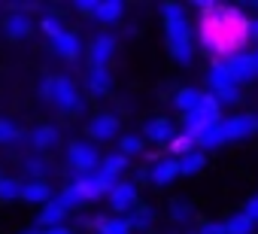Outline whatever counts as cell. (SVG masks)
Here are the masks:
<instances>
[{
	"label": "cell",
	"instance_id": "1",
	"mask_svg": "<svg viewBox=\"0 0 258 234\" xmlns=\"http://www.w3.org/2000/svg\"><path fill=\"white\" fill-rule=\"evenodd\" d=\"M164 28H167V43H170V55L176 61H191V28L182 16V7L179 4H164Z\"/></svg>",
	"mask_w": 258,
	"mask_h": 234
},
{
	"label": "cell",
	"instance_id": "2",
	"mask_svg": "<svg viewBox=\"0 0 258 234\" xmlns=\"http://www.w3.org/2000/svg\"><path fill=\"white\" fill-rule=\"evenodd\" d=\"M40 91H43V97H49L61 109H82V97H79L76 85L67 76H49V79H43Z\"/></svg>",
	"mask_w": 258,
	"mask_h": 234
},
{
	"label": "cell",
	"instance_id": "3",
	"mask_svg": "<svg viewBox=\"0 0 258 234\" xmlns=\"http://www.w3.org/2000/svg\"><path fill=\"white\" fill-rule=\"evenodd\" d=\"M67 158H70V164L79 177H88V173L97 170V149L91 143H70Z\"/></svg>",
	"mask_w": 258,
	"mask_h": 234
},
{
	"label": "cell",
	"instance_id": "4",
	"mask_svg": "<svg viewBox=\"0 0 258 234\" xmlns=\"http://www.w3.org/2000/svg\"><path fill=\"white\" fill-rule=\"evenodd\" d=\"M228 70H231V79H234V85H243V82H252L255 76H258V67H255V58L249 55V52H234L228 61Z\"/></svg>",
	"mask_w": 258,
	"mask_h": 234
},
{
	"label": "cell",
	"instance_id": "5",
	"mask_svg": "<svg viewBox=\"0 0 258 234\" xmlns=\"http://www.w3.org/2000/svg\"><path fill=\"white\" fill-rule=\"evenodd\" d=\"M255 115H231V119H222V134H225V143L228 140H240V137H249L255 134Z\"/></svg>",
	"mask_w": 258,
	"mask_h": 234
},
{
	"label": "cell",
	"instance_id": "6",
	"mask_svg": "<svg viewBox=\"0 0 258 234\" xmlns=\"http://www.w3.org/2000/svg\"><path fill=\"white\" fill-rule=\"evenodd\" d=\"M109 204H112V210H118V213L134 210V204H137V186H134V183H115L112 192H109Z\"/></svg>",
	"mask_w": 258,
	"mask_h": 234
},
{
	"label": "cell",
	"instance_id": "7",
	"mask_svg": "<svg viewBox=\"0 0 258 234\" xmlns=\"http://www.w3.org/2000/svg\"><path fill=\"white\" fill-rule=\"evenodd\" d=\"M115 131H118V119H115V115H109V112L94 115V119L88 122V134L94 140H109V137H115Z\"/></svg>",
	"mask_w": 258,
	"mask_h": 234
},
{
	"label": "cell",
	"instance_id": "8",
	"mask_svg": "<svg viewBox=\"0 0 258 234\" xmlns=\"http://www.w3.org/2000/svg\"><path fill=\"white\" fill-rule=\"evenodd\" d=\"M52 49H55L61 58H67V61H76V58L82 55V43H79V37H76L73 31H64L61 37H55V40H52Z\"/></svg>",
	"mask_w": 258,
	"mask_h": 234
},
{
	"label": "cell",
	"instance_id": "9",
	"mask_svg": "<svg viewBox=\"0 0 258 234\" xmlns=\"http://www.w3.org/2000/svg\"><path fill=\"white\" fill-rule=\"evenodd\" d=\"M112 52H115V40H112V37H97V40L88 46L91 67H106V61L112 58Z\"/></svg>",
	"mask_w": 258,
	"mask_h": 234
},
{
	"label": "cell",
	"instance_id": "10",
	"mask_svg": "<svg viewBox=\"0 0 258 234\" xmlns=\"http://www.w3.org/2000/svg\"><path fill=\"white\" fill-rule=\"evenodd\" d=\"M22 201L28 204H49L52 201V189L46 180H31V183H22Z\"/></svg>",
	"mask_w": 258,
	"mask_h": 234
},
{
	"label": "cell",
	"instance_id": "11",
	"mask_svg": "<svg viewBox=\"0 0 258 234\" xmlns=\"http://www.w3.org/2000/svg\"><path fill=\"white\" fill-rule=\"evenodd\" d=\"M146 137L155 140V143H167V146H170V140L176 137V128H173L170 119H152V122L146 125Z\"/></svg>",
	"mask_w": 258,
	"mask_h": 234
},
{
	"label": "cell",
	"instance_id": "12",
	"mask_svg": "<svg viewBox=\"0 0 258 234\" xmlns=\"http://www.w3.org/2000/svg\"><path fill=\"white\" fill-rule=\"evenodd\" d=\"M152 183H158V186H167V183H173L176 177H179V158H161L155 167H152Z\"/></svg>",
	"mask_w": 258,
	"mask_h": 234
},
{
	"label": "cell",
	"instance_id": "13",
	"mask_svg": "<svg viewBox=\"0 0 258 234\" xmlns=\"http://www.w3.org/2000/svg\"><path fill=\"white\" fill-rule=\"evenodd\" d=\"M64 219H67V210H64L58 201H49V204H43V210L37 213V222L43 225V231H46V228H58Z\"/></svg>",
	"mask_w": 258,
	"mask_h": 234
},
{
	"label": "cell",
	"instance_id": "14",
	"mask_svg": "<svg viewBox=\"0 0 258 234\" xmlns=\"http://www.w3.org/2000/svg\"><path fill=\"white\" fill-rule=\"evenodd\" d=\"M207 82H210V88H213V91L231 88V85H234V79H231V70H228V64H225V61H216V64L210 67V76H207Z\"/></svg>",
	"mask_w": 258,
	"mask_h": 234
},
{
	"label": "cell",
	"instance_id": "15",
	"mask_svg": "<svg viewBox=\"0 0 258 234\" xmlns=\"http://www.w3.org/2000/svg\"><path fill=\"white\" fill-rule=\"evenodd\" d=\"M213 125H219L216 119H207V115H201V112H188L185 115V131L182 134H188L191 140H198L207 128H213Z\"/></svg>",
	"mask_w": 258,
	"mask_h": 234
},
{
	"label": "cell",
	"instance_id": "16",
	"mask_svg": "<svg viewBox=\"0 0 258 234\" xmlns=\"http://www.w3.org/2000/svg\"><path fill=\"white\" fill-rule=\"evenodd\" d=\"M121 13H124V7L118 4V0H100V4H97V13H94V22L112 25V22L121 19Z\"/></svg>",
	"mask_w": 258,
	"mask_h": 234
},
{
	"label": "cell",
	"instance_id": "17",
	"mask_svg": "<svg viewBox=\"0 0 258 234\" xmlns=\"http://www.w3.org/2000/svg\"><path fill=\"white\" fill-rule=\"evenodd\" d=\"M55 143H58V128L40 125V128L31 131V146H37V149H52Z\"/></svg>",
	"mask_w": 258,
	"mask_h": 234
},
{
	"label": "cell",
	"instance_id": "18",
	"mask_svg": "<svg viewBox=\"0 0 258 234\" xmlns=\"http://www.w3.org/2000/svg\"><path fill=\"white\" fill-rule=\"evenodd\" d=\"M100 173H106V177H112V180H118L124 170H127V158L121 155V152H112V155H106L103 161H100V167H97Z\"/></svg>",
	"mask_w": 258,
	"mask_h": 234
},
{
	"label": "cell",
	"instance_id": "19",
	"mask_svg": "<svg viewBox=\"0 0 258 234\" xmlns=\"http://www.w3.org/2000/svg\"><path fill=\"white\" fill-rule=\"evenodd\" d=\"M204 164H207V158H204V152H188V155H182L179 158V177H195V173H201L204 170Z\"/></svg>",
	"mask_w": 258,
	"mask_h": 234
},
{
	"label": "cell",
	"instance_id": "20",
	"mask_svg": "<svg viewBox=\"0 0 258 234\" xmlns=\"http://www.w3.org/2000/svg\"><path fill=\"white\" fill-rule=\"evenodd\" d=\"M109 70L106 67H91V73H88V88H91V94H106L109 91Z\"/></svg>",
	"mask_w": 258,
	"mask_h": 234
},
{
	"label": "cell",
	"instance_id": "21",
	"mask_svg": "<svg viewBox=\"0 0 258 234\" xmlns=\"http://www.w3.org/2000/svg\"><path fill=\"white\" fill-rule=\"evenodd\" d=\"M195 112L207 115V119L222 122V103L216 100V94H213V91H210V94H204V91H201V103H198V109H195Z\"/></svg>",
	"mask_w": 258,
	"mask_h": 234
},
{
	"label": "cell",
	"instance_id": "22",
	"mask_svg": "<svg viewBox=\"0 0 258 234\" xmlns=\"http://www.w3.org/2000/svg\"><path fill=\"white\" fill-rule=\"evenodd\" d=\"M31 28H34V22H31L25 13H16V16L7 19V34H10V37H28Z\"/></svg>",
	"mask_w": 258,
	"mask_h": 234
},
{
	"label": "cell",
	"instance_id": "23",
	"mask_svg": "<svg viewBox=\"0 0 258 234\" xmlns=\"http://www.w3.org/2000/svg\"><path fill=\"white\" fill-rule=\"evenodd\" d=\"M198 103H201V91H198V88H182V91L176 94V109H182L185 115L195 112Z\"/></svg>",
	"mask_w": 258,
	"mask_h": 234
},
{
	"label": "cell",
	"instance_id": "24",
	"mask_svg": "<svg viewBox=\"0 0 258 234\" xmlns=\"http://www.w3.org/2000/svg\"><path fill=\"white\" fill-rule=\"evenodd\" d=\"M201 149H216V146H222L225 143V134H222V122L219 125H213V128H207L198 140H195Z\"/></svg>",
	"mask_w": 258,
	"mask_h": 234
},
{
	"label": "cell",
	"instance_id": "25",
	"mask_svg": "<svg viewBox=\"0 0 258 234\" xmlns=\"http://www.w3.org/2000/svg\"><path fill=\"white\" fill-rule=\"evenodd\" d=\"M252 228H255V222L246 213H237L225 222V234H252Z\"/></svg>",
	"mask_w": 258,
	"mask_h": 234
},
{
	"label": "cell",
	"instance_id": "26",
	"mask_svg": "<svg viewBox=\"0 0 258 234\" xmlns=\"http://www.w3.org/2000/svg\"><path fill=\"white\" fill-rule=\"evenodd\" d=\"M16 198H22V183L0 177V201H16Z\"/></svg>",
	"mask_w": 258,
	"mask_h": 234
},
{
	"label": "cell",
	"instance_id": "27",
	"mask_svg": "<svg viewBox=\"0 0 258 234\" xmlns=\"http://www.w3.org/2000/svg\"><path fill=\"white\" fill-rule=\"evenodd\" d=\"M152 210L149 207H137L134 210V216H127V225H131V228H149L152 225Z\"/></svg>",
	"mask_w": 258,
	"mask_h": 234
},
{
	"label": "cell",
	"instance_id": "28",
	"mask_svg": "<svg viewBox=\"0 0 258 234\" xmlns=\"http://www.w3.org/2000/svg\"><path fill=\"white\" fill-rule=\"evenodd\" d=\"M118 152H121L124 158H131V155L143 152V140H140V137H134V134H127V137H121V143H118Z\"/></svg>",
	"mask_w": 258,
	"mask_h": 234
},
{
	"label": "cell",
	"instance_id": "29",
	"mask_svg": "<svg viewBox=\"0 0 258 234\" xmlns=\"http://www.w3.org/2000/svg\"><path fill=\"white\" fill-rule=\"evenodd\" d=\"M40 28H43V34H46L49 40H55V37L64 34V25H61V19H55V16H43V19H40Z\"/></svg>",
	"mask_w": 258,
	"mask_h": 234
},
{
	"label": "cell",
	"instance_id": "30",
	"mask_svg": "<svg viewBox=\"0 0 258 234\" xmlns=\"http://www.w3.org/2000/svg\"><path fill=\"white\" fill-rule=\"evenodd\" d=\"M195 146H198V143H195L188 134H176V137L170 140V149H173L179 158H182V155H188V152H195Z\"/></svg>",
	"mask_w": 258,
	"mask_h": 234
},
{
	"label": "cell",
	"instance_id": "31",
	"mask_svg": "<svg viewBox=\"0 0 258 234\" xmlns=\"http://www.w3.org/2000/svg\"><path fill=\"white\" fill-rule=\"evenodd\" d=\"M91 183H94L97 198L109 195V192H112V186H115V180H112V177H106V173H100V170H94V173H91Z\"/></svg>",
	"mask_w": 258,
	"mask_h": 234
},
{
	"label": "cell",
	"instance_id": "32",
	"mask_svg": "<svg viewBox=\"0 0 258 234\" xmlns=\"http://www.w3.org/2000/svg\"><path fill=\"white\" fill-rule=\"evenodd\" d=\"M58 204H61L64 210H70V207H79V204H85V198L79 195V189H76V186H67V189L61 192V198H58Z\"/></svg>",
	"mask_w": 258,
	"mask_h": 234
},
{
	"label": "cell",
	"instance_id": "33",
	"mask_svg": "<svg viewBox=\"0 0 258 234\" xmlns=\"http://www.w3.org/2000/svg\"><path fill=\"white\" fill-rule=\"evenodd\" d=\"M100 234H131V225L127 219H106L100 222Z\"/></svg>",
	"mask_w": 258,
	"mask_h": 234
},
{
	"label": "cell",
	"instance_id": "34",
	"mask_svg": "<svg viewBox=\"0 0 258 234\" xmlns=\"http://www.w3.org/2000/svg\"><path fill=\"white\" fill-rule=\"evenodd\" d=\"M13 140H19V128H16V122L0 119V143H13Z\"/></svg>",
	"mask_w": 258,
	"mask_h": 234
},
{
	"label": "cell",
	"instance_id": "35",
	"mask_svg": "<svg viewBox=\"0 0 258 234\" xmlns=\"http://www.w3.org/2000/svg\"><path fill=\"white\" fill-rule=\"evenodd\" d=\"M216 94V100L225 106V103H237L240 100V91H237V85H231V88H222V91H213Z\"/></svg>",
	"mask_w": 258,
	"mask_h": 234
},
{
	"label": "cell",
	"instance_id": "36",
	"mask_svg": "<svg viewBox=\"0 0 258 234\" xmlns=\"http://www.w3.org/2000/svg\"><path fill=\"white\" fill-rule=\"evenodd\" d=\"M25 173H31L34 180H43V173H46V164H43L40 158H31V161H25Z\"/></svg>",
	"mask_w": 258,
	"mask_h": 234
},
{
	"label": "cell",
	"instance_id": "37",
	"mask_svg": "<svg viewBox=\"0 0 258 234\" xmlns=\"http://www.w3.org/2000/svg\"><path fill=\"white\" fill-rule=\"evenodd\" d=\"M97 4H100V0H79L76 10H79V13H85V16H94V13H97Z\"/></svg>",
	"mask_w": 258,
	"mask_h": 234
},
{
	"label": "cell",
	"instance_id": "38",
	"mask_svg": "<svg viewBox=\"0 0 258 234\" xmlns=\"http://www.w3.org/2000/svg\"><path fill=\"white\" fill-rule=\"evenodd\" d=\"M198 234H225V225H219V222H204Z\"/></svg>",
	"mask_w": 258,
	"mask_h": 234
},
{
	"label": "cell",
	"instance_id": "39",
	"mask_svg": "<svg viewBox=\"0 0 258 234\" xmlns=\"http://www.w3.org/2000/svg\"><path fill=\"white\" fill-rule=\"evenodd\" d=\"M243 213H246L252 222H258V195H255V198H249V204H246V210H243Z\"/></svg>",
	"mask_w": 258,
	"mask_h": 234
},
{
	"label": "cell",
	"instance_id": "40",
	"mask_svg": "<svg viewBox=\"0 0 258 234\" xmlns=\"http://www.w3.org/2000/svg\"><path fill=\"white\" fill-rule=\"evenodd\" d=\"M173 213H176V219L182 222V219H188V213H191V207H188V204H176V207H173Z\"/></svg>",
	"mask_w": 258,
	"mask_h": 234
},
{
	"label": "cell",
	"instance_id": "41",
	"mask_svg": "<svg viewBox=\"0 0 258 234\" xmlns=\"http://www.w3.org/2000/svg\"><path fill=\"white\" fill-rule=\"evenodd\" d=\"M43 234H70V228H64V225H58V228H46Z\"/></svg>",
	"mask_w": 258,
	"mask_h": 234
},
{
	"label": "cell",
	"instance_id": "42",
	"mask_svg": "<svg viewBox=\"0 0 258 234\" xmlns=\"http://www.w3.org/2000/svg\"><path fill=\"white\" fill-rule=\"evenodd\" d=\"M249 34H252V37H255V40H258V19H255V22H252V25H249Z\"/></svg>",
	"mask_w": 258,
	"mask_h": 234
},
{
	"label": "cell",
	"instance_id": "43",
	"mask_svg": "<svg viewBox=\"0 0 258 234\" xmlns=\"http://www.w3.org/2000/svg\"><path fill=\"white\" fill-rule=\"evenodd\" d=\"M252 58H255V67H258V49H255V55H252Z\"/></svg>",
	"mask_w": 258,
	"mask_h": 234
},
{
	"label": "cell",
	"instance_id": "44",
	"mask_svg": "<svg viewBox=\"0 0 258 234\" xmlns=\"http://www.w3.org/2000/svg\"><path fill=\"white\" fill-rule=\"evenodd\" d=\"M255 128H258V115H255Z\"/></svg>",
	"mask_w": 258,
	"mask_h": 234
},
{
	"label": "cell",
	"instance_id": "45",
	"mask_svg": "<svg viewBox=\"0 0 258 234\" xmlns=\"http://www.w3.org/2000/svg\"><path fill=\"white\" fill-rule=\"evenodd\" d=\"M25 234H37V231H25Z\"/></svg>",
	"mask_w": 258,
	"mask_h": 234
}]
</instances>
